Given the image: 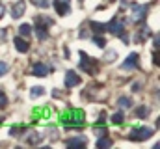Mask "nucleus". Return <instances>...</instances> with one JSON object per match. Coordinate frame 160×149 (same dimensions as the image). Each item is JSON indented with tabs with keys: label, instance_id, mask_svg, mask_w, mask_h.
Returning a JSON list of instances; mask_svg holds the SVG:
<instances>
[{
	"label": "nucleus",
	"instance_id": "nucleus-1",
	"mask_svg": "<svg viewBox=\"0 0 160 149\" xmlns=\"http://www.w3.org/2000/svg\"><path fill=\"white\" fill-rule=\"evenodd\" d=\"M62 123L65 127H82L84 125V112L82 110H69L62 114Z\"/></svg>",
	"mask_w": 160,
	"mask_h": 149
},
{
	"label": "nucleus",
	"instance_id": "nucleus-2",
	"mask_svg": "<svg viewBox=\"0 0 160 149\" xmlns=\"http://www.w3.org/2000/svg\"><path fill=\"white\" fill-rule=\"evenodd\" d=\"M151 134H153L151 127H140V129H134L128 134V140H132V142H143V140L151 138Z\"/></svg>",
	"mask_w": 160,
	"mask_h": 149
},
{
	"label": "nucleus",
	"instance_id": "nucleus-3",
	"mask_svg": "<svg viewBox=\"0 0 160 149\" xmlns=\"http://www.w3.org/2000/svg\"><path fill=\"white\" fill-rule=\"evenodd\" d=\"M104 26H106V30H108V32H112V34H116V36H119L121 39H125V41H127V36H125V24L121 23L118 17H116V19H112V21H110L108 24H104Z\"/></svg>",
	"mask_w": 160,
	"mask_h": 149
},
{
	"label": "nucleus",
	"instance_id": "nucleus-4",
	"mask_svg": "<svg viewBox=\"0 0 160 149\" xmlns=\"http://www.w3.org/2000/svg\"><path fill=\"white\" fill-rule=\"evenodd\" d=\"M80 69L82 71H88L89 74H93L97 71V62L95 60H91V58H88V54L86 52H80Z\"/></svg>",
	"mask_w": 160,
	"mask_h": 149
},
{
	"label": "nucleus",
	"instance_id": "nucleus-5",
	"mask_svg": "<svg viewBox=\"0 0 160 149\" xmlns=\"http://www.w3.org/2000/svg\"><path fill=\"white\" fill-rule=\"evenodd\" d=\"M147 9L149 8L143 6V4H132V21H143Z\"/></svg>",
	"mask_w": 160,
	"mask_h": 149
},
{
	"label": "nucleus",
	"instance_id": "nucleus-6",
	"mask_svg": "<svg viewBox=\"0 0 160 149\" xmlns=\"http://www.w3.org/2000/svg\"><path fill=\"white\" fill-rule=\"evenodd\" d=\"M138 60H140V56H138L136 52L128 54V58H127V60L123 62L121 69H125V71H132V69H136V67H138Z\"/></svg>",
	"mask_w": 160,
	"mask_h": 149
},
{
	"label": "nucleus",
	"instance_id": "nucleus-7",
	"mask_svg": "<svg viewBox=\"0 0 160 149\" xmlns=\"http://www.w3.org/2000/svg\"><path fill=\"white\" fill-rule=\"evenodd\" d=\"M54 9L58 15H67L71 9V0H54Z\"/></svg>",
	"mask_w": 160,
	"mask_h": 149
},
{
	"label": "nucleus",
	"instance_id": "nucleus-8",
	"mask_svg": "<svg viewBox=\"0 0 160 149\" xmlns=\"http://www.w3.org/2000/svg\"><path fill=\"white\" fill-rule=\"evenodd\" d=\"M80 84V76L75 71H67L65 73V88H75Z\"/></svg>",
	"mask_w": 160,
	"mask_h": 149
},
{
	"label": "nucleus",
	"instance_id": "nucleus-9",
	"mask_svg": "<svg viewBox=\"0 0 160 149\" xmlns=\"http://www.w3.org/2000/svg\"><path fill=\"white\" fill-rule=\"evenodd\" d=\"M24 9H26V4H24L22 0H19V2L13 4V8H11V17H13V19L22 17V15H24Z\"/></svg>",
	"mask_w": 160,
	"mask_h": 149
},
{
	"label": "nucleus",
	"instance_id": "nucleus-10",
	"mask_svg": "<svg viewBox=\"0 0 160 149\" xmlns=\"http://www.w3.org/2000/svg\"><path fill=\"white\" fill-rule=\"evenodd\" d=\"M47 24H50V21H45V19H38V26H36V32H38V37L39 39H45L47 37Z\"/></svg>",
	"mask_w": 160,
	"mask_h": 149
},
{
	"label": "nucleus",
	"instance_id": "nucleus-11",
	"mask_svg": "<svg viewBox=\"0 0 160 149\" xmlns=\"http://www.w3.org/2000/svg\"><path fill=\"white\" fill-rule=\"evenodd\" d=\"M32 73L36 74V76H47V74H48V67H47L45 64H34Z\"/></svg>",
	"mask_w": 160,
	"mask_h": 149
},
{
	"label": "nucleus",
	"instance_id": "nucleus-12",
	"mask_svg": "<svg viewBox=\"0 0 160 149\" xmlns=\"http://www.w3.org/2000/svg\"><path fill=\"white\" fill-rule=\"evenodd\" d=\"M15 49H17L19 52H28V50H30V45H28L24 39H21V37L17 36L15 37Z\"/></svg>",
	"mask_w": 160,
	"mask_h": 149
},
{
	"label": "nucleus",
	"instance_id": "nucleus-13",
	"mask_svg": "<svg viewBox=\"0 0 160 149\" xmlns=\"http://www.w3.org/2000/svg\"><path fill=\"white\" fill-rule=\"evenodd\" d=\"M65 144H67L69 147H73V146H86V138H84V136H78V138H69Z\"/></svg>",
	"mask_w": 160,
	"mask_h": 149
},
{
	"label": "nucleus",
	"instance_id": "nucleus-14",
	"mask_svg": "<svg viewBox=\"0 0 160 149\" xmlns=\"http://www.w3.org/2000/svg\"><path fill=\"white\" fill-rule=\"evenodd\" d=\"M110 146H112V140H110V138H108V136H106V138H101V140H99V142H97V147H99V149L110 147Z\"/></svg>",
	"mask_w": 160,
	"mask_h": 149
},
{
	"label": "nucleus",
	"instance_id": "nucleus-15",
	"mask_svg": "<svg viewBox=\"0 0 160 149\" xmlns=\"http://www.w3.org/2000/svg\"><path fill=\"white\" fill-rule=\"evenodd\" d=\"M45 93V90L41 88V86H36V88H32V91H30V97L32 99H36V97H41Z\"/></svg>",
	"mask_w": 160,
	"mask_h": 149
},
{
	"label": "nucleus",
	"instance_id": "nucleus-16",
	"mask_svg": "<svg viewBox=\"0 0 160 149\" xmlns=\"http://www.w3.org/2000/svg\"><path fill=\"white\" fill-rule=\"evenodd\" d=\"M118 105H119L121 108H130V106H132V101H130L128 97H121L119 101H118Z\"/></svg>",
	"mask_w": 160,
	"mask_h": 149
},
{
	"label": "nucleus",
	"instance_id": "nucleus-17",
	"mask_svg": "<svg viewBox=\"0 0 160 149\" xmlns=\"http://www.w3.org/2000/svg\"><path fill=\"white\" fill-rule=\"evenodd\" d=\"M19 34H21V36H30V34H32V26H30V24H21Z\"/></svg>",
	"mask_w": 160,
	"mask_h": 149
},
{
	"label": "nucleus",
	"instance_id": "nucleus-18",
	"mask_svg": "<svg viewBox=\"0 0 160 149\" xmlns=\"http://www.w3.org/2000/svg\"><path fill=\"white\" fill-rule=\"evenodd\" d=\"M123 119H125L123 112H116V114L112 116V123H116V125H119V123H123Z\"/></svg>",
	"mask_w": 160,
	"mask_h": 149
},
{
	"label": "nucleus",
	"instance_id": "nucleus-19",
	"mask_svg": "<svg viewBox=\"0 0 160 149\" xmlns=\"http://www.w3.org/2000/svg\"><path fill=\"white\" fill-rule=\"evenodd\" d=\"M32 4H34V6H38V8H41V9L48 8V0H32Z\"/></svg>",
	"mask_w": 160,
	"mask_h": 149
},
{
	"label": "nucleus",
	"instance_id": "nucleus-20",
	"mask_svg": "<svg viewBox=\"0 0 160 149\" xmlns=\"http://www.w3.org/2000/svg\"><path fill=\"white\" fill-rule=\"evenodd\" d=\"M6 105H8V97H6V93L0 90V108H6Z\"/></svg>",
	"mask_w": 160,
	"mask_h": 149
},
{
	"label": "nucleus",
	"instance_id": "nucleus-21",
	"mask_svg": "<svg viewBox=\"0 0 160 149\" xmlns=\"http://www.w3.org/2000/svg\"><path fill=\"white\" fill-rule=\"evenodd\" d=\"M149 114V108L147 106H143V108H140V110H136V116H140V117H145Z\"/></svg>",
	"mask_w": 160,
	"mask_h": 149
},
{
	"label": "nucleus",
	"instance_id": "nucleus-22",
	"mask_svg": "<svg viewBox=\"0 0 160 149\" xmlns=\"http://www.w3.org/2000/svg\"><path fill=\"white\" fill-rule=\"evenodd\" d=\"M8 69H9V65H8L6 62H0V76H2V74H6V73H8Z\"/></svg>",
	"mask_w": 160,
	"mask_h": 149
},
{
	"label": "nucleus",
	"instance_id": "nucleus-23",
	"mask_svg": "<svg viewBox=\"0 0 160 149\" xmlns=\"http://www.w3.org/2000/svg\"><path fill=\"white\" fill-rule=\"evenodd\" d=\"M93 41H95V43H97L99 47H104V45H106V41H104L102 37H99V36H95V37H93Z\"/></svg>",
	"mask_w": 160,
	"mask_h": 149
},
{
	"label": "nucleus",
	"instance_id": "nucleus-24",
	"mask_svg": "<svg viewBox=\"0 0 160 149\" xmlns=\"http://www.w3.org/2000/svg\"><path fill=\"white\" fill-rule=\"evenodd\" d=\"M4 13H6V8H4V6H2V4H0V19H2V17H4Z\"/></svg>",
	"mask_w": 160,
	"mask_h": 149
}]
</instances>
